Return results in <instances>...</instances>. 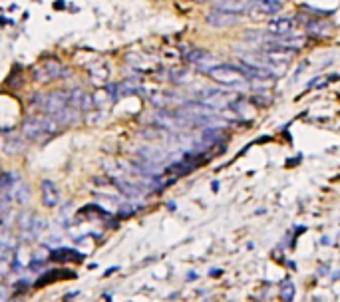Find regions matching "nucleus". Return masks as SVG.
<instances>
[{
  "mask_svg": "<svg viewBox=\"0 0 340 302\" xmlns=\"http://www.w3.org/2000/svg\"><path fill=\"white\" fill-rule=\"evenodd\" d=\"M280 298L284 302H290L295 298V284L290 280H282V284H280Z\"/></svg>",
  "mask_w": 340,
  "mask_h": 302,
  "instance_id": "9d476101",
  "label": "nucleus"
},
{
  "mask_svg": "<svg viewBox=\"0 0 340 302\" xmlns=\"http://www.w3.org/2000/svg\"><path fill=\"white\" fill-rule=\"evenodd\" d=\"M42 199H44V205H48V207H54L58 203L60 193L56 191L52 181H44L42 183Z\"/></svg>",
  "mask_w": 340,
  "mask_h": 302,
  "instance_id": "1a4fd4ad",
  "label": "nucleus"
},
{
  "mask_svg": "<svg viewBox=\"0 0 340 302\" xmlns=\"http://www.w3.org/2000/svg\"><path fill=\"white\" fill-rule=\"evenodd\" d=\"M207 76L225 86V88H233V90H241L249 84V78L243 74V70L239 66H227V64H219V66H213L207 70Z\"/></svg>",
  "mask_w": 340,
  "mask_h": 302,
  "instance_id": "f03ea898",
  "label": "nucleus"
},
{
  "mask_svg": "<svg viewBox=\"0 0 340 302\" xmlns=\"http://www.w3.org/2000/svg\"><path fill=\"white\" fill-rule=\"evenodd\" d=\"M332 22H326V18H310L307 24H305V30L309 36H314V38H324V36H330L332 34Z\"/></svg>",
  "mask_w": 340,
  "mask_h": 302,
  "instance_id": "0eeeda50",
  "label": "nucleus"
},
{
  "mask_svg": "<svg viewBox=\"0 0 340 302\" xmlns=\"http://www.w3.org/2000/svg\"><path fill=\"white\" fill-rule=\"evenodd\" d=\"M22 131L32 141H46L58 133V123L52 118H48L46 114L44 116H32L22 123Z\"/></svg>",
  "mask_w": 340,
  "mask_h": 302,
  "instance_id": "f257e3e1",
  "label": "nucleus"
},
{
  "mask_svg": "<svg viewBox=\"0 0 340 302\" xmlns=\"http://www.w3.org/2000/svg\"><path fill=\"white\" fill-rule=\"evenodd\" d=\"M239 20H241L239 14L223 10V8H217V6L213 10H209L207 16H205V22L209 26H213V28H231V26L239 24Z\"/></svg>",
  "mask_w": 340,
  "mask_h": 302,
  "instance_id": "20e7f679",
  "label": "nucleus"
},
{
  "mask_svg": "<svg viewBox=\"0 0 340 302\" xmlns=\"http://www.w3.org/2000/svg\"><path fill=\"white\" fill-rule=\"evenodd\" d=\"M295 28H297V22H295V18H290V16H275L267 24L269 36H286V34H293Z\"/></svg>",
  "mask_w": 340,
  "mask_h": 302,
  "instance_id": "423d86ee",
  "label": "nucleus"
},
{
  "mask_svg": "<svg viewBox=\"0 0 340 302\" xmlns=\"http://www.w3.org/2000/svg\"><path fill=\"white\" fill-rule=\"evenodd\" d=\"M229 108H231L239 118H243V120L253 118V112H255V108L251 106V99H247V97H237V99H233V102L229 104Z\"/></svg>",
  "mask_w": 340,
  "mask_h": 302,
  "instance_id": "6e6552de",
  "label": "nucleus"
},
{
  "mask_svg": "<svg viewBox=\"0 0 340 302\" xmlns=\"http://www.w3.org/2000/svg\"><path fill=\"white\" fill-rule=\"evenodd\" d=\"M280 10H282V2H280V0H255V2L251 4V8H249L253 20L278 14Z\"/></svg>",
  "mask_w": 340,
  "mask_h": 302,
  "instance_id": "39448f33",
  "label": "nucleus"
},
{
  "mask_svg": "<svg viewBox=\"0 0 340 302\" xmlns=\"http://www.w3.org/2000/svg\"><path fill=\"white\" fill-rule=\"evenodd\" d=\"M195 2H207V0H195Z\"/></svg>",
  "mask_w": 340,
  "mask_h": 302,
  "instance_id": "9b49d317",
  "label": "nucleus"
},
{
  "mask_svg": "<svg viewBox=\"0 0 340 302\" xmlns=\"http://www.w3.org/2000/svg\"><path fill=\"white\" fill-rule=\"evenodd\" d=\"M70 76H72V70L56 60L44 62L42 66H38L34 70V78L38 82H54V80H62V78H70Z\"/></svg>",
  "mask_w": 340,
  "mask_h": 302,
  "instance_id": "7ed1b4c3",
  "label": "nucleus"
}]
</instances>
